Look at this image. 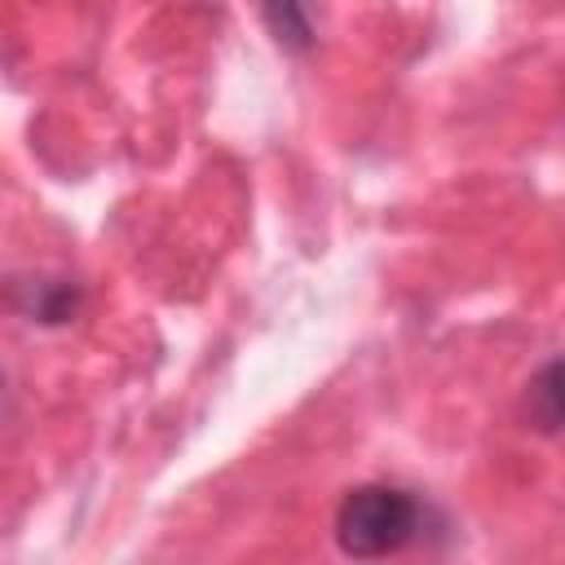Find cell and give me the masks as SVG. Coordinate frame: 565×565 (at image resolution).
I'll return each instance as SVG.
<instances>
[{"label": "cell", "mask_w": 565, "mask_h": 565, "mask_svg": "<svg viewBox=\"0 0 565 565\" xmlns=\"http://www.w3.org/2000/svg\"><path fill=\"white\" fill-rule=\"evenodd\" d=\"M9 305L40 327H66L84 309V287L62 274H13L9 282Z\"/></svg>", "instance_id": "2"}, {"label": "cell", "mask_w": 565, "mask_h": 565, "mask_svg": "<svg viewBox=\"0 0 565 565\" xmlns=\"http://www.w3.org/2000/svg\"><path fill=\"white\" fill-rule=\"evenodd\" d=\"M525 419L534 433L543 437H565V358L543 362L530 380H525V402H521Z\"/></svg>", "instance_id": "3"}, {"label": "cell", "mask_w": 565, "mask_h": 565, "mask_svg": "<svg viewBox=\"0 0 565 565\" xmlns=\"http://www.w3.org/2000/svg\"><path fill=\"white\" fill-rule=\"evenodd\" d=\"M428 516H433V508L419 503L411 490L388 486V481H366L340 499L335 543L344 556H358V561L393 556L428 530Z\"/></svg>", "instance_id": "1"}, {"label": "cell", "mask_w": 565, "mask_h": 565, "mask_svg": "<svg viewBox=\"0 0 565 565\" xmlns=\"http://www.w3.org/2000/svg\"><path fill=\"white\" fill-rule=\"evenodd\" d=\"M260 18H265L269 35L287 53H309L313 49V13H309V0H260Z\"/></svg>", "instance_id": "4"}]
</instances>
